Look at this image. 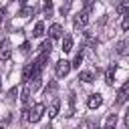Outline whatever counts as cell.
<instances>
[{"instance_id": "cell-1", "label": "cell", "mask_w": 129, "mask_h": 129, "mask_svg": "<svg viewBox=\"0 0 129 129\" xmlns=\"http://www.w3.org/2000/svg\"><path fill=\"white\" fill-rule=\"evenodd\" d=\"M48 54H50L48 50H42L34 62L26 64V67H24V73H22V79H24V81H30V79L34 81L36 77H40V73H42V69H44V62L48 60Z\"/></svg>"}, {"instance_id": "cell-2", "label": "cell", "mask_w": 129, "mask_h": 129, "mask_svg": "<svg viewBox=\"0 0 129 129\" xmlns=\"http://www.w3.org/2000/svg\"><path fill=\"white\" fill-rule=\"evenodd\" d=\"M44 115V105L42 103H36L32 109H28V115H26V119L30 121V123H36V121H40V117Z\"/></svg>"}, {"instance_id": "cell-3", "label": "cell", "mask_w": 129, "mask_h": 129, "mask_svg": "<svg viewBox=\"0 0 129 129\" xmlns=\"http://www.w3.org/2000/svg\"><path fill=\"white\" fill-rule=\"evenodd\" d=\"M87 22H89V12H87V10H83V12H77V14H75L73 24H75V28H77V30L85 28V26H87Z\"/></svg>"}, {"instance_id": "cell-4", "label": "cell", "mask_w": 129, "mask_h": 129, "mask_svg": "<svg viewBox=\"0 0 129 129\" xmlns=\"http://www.w3.org/2000/svg\"><path fill=\"white\" fill-rule=\"evenodd\" d=\"M71 69H73V64H71L69 60H58V62H56V67H54V71H56V77H67Z\"/></svg>"}, {"instance_id": "cell-5", "label": "cell", "mask_w": 129, "mask_h": 129, "mask_svg": "<svg viewBox=\"0 0 129 129\" xmlns=\"http://www.w3.org/2000/svg\"><path fill=\"white\" fill-rule=\"evenodd\" d=\"M10 54H12V44H10L8 38H4L2 44H0V60H8Z\"/></svg>"}, {"instance_id": "cell-6", "label": "cell", "mask_w": 129, "mask_h": 129, "mask_svg": "<svg viewBox=\"0 0 129 129\" xmlns=\"http://www.w3.org/2000/svg\"><path fill=\"white\" fill-rule=\"evenodd\" d=\"M127 99H129V81L123 83V87L119 89V93H117V105H123Z\"/></svg>"}, {"instance_id": "cell-7", "label": "cell", "mask_w": 129, "mask_h": 129, "mask_svg": "<svg viewBox=\"0 0 129 129\" xmlns=\"http://www.w3.org/2000/svg\"><path fill=\"white\" fill-rule=\"evenodd\" d=\"M103 105V97L99 95V93H93L89 99H87V107L89 109H97V107H101Z\"/></svg>"}, {"instance_id": "cell-8", "label": "cell", "mask_w": 129, "mask_h": 129, "mask_svg": "<svg viewBox=\"0 0 129 129\" xmlns=\"http://www.w3.org/2000/svg\"><path fill=\"white\" fill-rule=\"evenodd\" d=\"M48 32H50V38H60L62 36V26L60 24H50Z\"/></svg>"}, {"instance_id": "cell-9", "label": "cell", "mask_w": 129, "mask_h": 129, "mask_svg": "<svg viewBox=\"0 0 129 129\" xmlns=\"http://www.w3.org/2000/svg\"><path fill=\"white\" fill-rule=\"evenodd\" d=\"M115 71H117L115 64H111V67L107 69V73H105V83H107V85H113V81H115Z\"/></svg>"}, {"instance_id": "cell-10", "label": "cell", "mask_w": 129, "mask_h": 129, "mask_svg": "<svg viewBox=\"0 0 129 129\" xmlns=\"http://www.w3.org/2000/svg\"><path fill=\"white\" fill-rule=\"evenodd\" d=\"M58 109H60V99H54V101L50 103V107H48V117H50V119H52V117H56Z\"/></svg>"}, {"instance_id": "cell-11", "label": "cell", "mask_w": 129, "mask_h": 129, "mask_svg": "<svg viewBox=\"0 0 129 129\" xmlns=\"http://www.w3.org/2000/svg\"><path fill=\"white\" fill-rule=\"evenodd\" d=\"M73 50V36H64L62 38V52H71Z\"/></svg>"}, {"instance_id": "cell-12", "label": "cell", "mask_w": 129, "mask_h": 129, "mask_svg": "<svg viewBox=\"0 0 129 129\" xmlns=\"http://www.w3.org/2000/svg\"><path fill=\"white\" fill-rule=\"evenodd\" d=\"M79 81H83V83H93V73H91V71H81Z\"/></svg>"}, {"instance_id": "cell-13", "label": "cell", "mask_w": 129, "mask_h": 129, "mask_svg": "<svg viewBox=\"0 0 129 129\" xmlns=\"http://www.w3.org/2000/svg\"><path fill=\"white\" fill-rule=\"evenodd\" d=\"M28 97H30V83H26V85H24V89H22V95H20V101L26 105V103H28Z\"/></svg>"}, {"instance_id": "cell-14", "label": "cell", "mask_w": 129, "mask_h": 129, "mask_svg": "<svg viewBox=\"0 0 129 129\" xmlns=\"http://www.w3.org/2000/svg\"><path fill=\"white\" fill-rule=\"evenodd\" d=\"M42 34H44V24H42V22H36V24H34V32H32V36L38 38V36H42Z\"/></svg>"}, {"instance_id": "cell-15", "label": "cell", "mask_w": 129, "mask_h": 129, "mask_svg": "<svg viewBox=\"0 0 129 129\" xmlns=\"http://www.w3.org/2000/svg\"><path fill=\"white\" fill-rule=\"evenodd\" d=\"M117 12L119 14H127L129 12V0H121V4L117 6Z\"/></svg>"}, {"instance_id": "cell-16", "label": "cell", "mask_w": 129, "mask_h": 129, "mask_svg": "<svg viewBox=\"0 0 129 129\" xmlns=\"http://www.w3.org/2000/svg\"><path fill=\"white\" fill-rule=\"evenodd\" d=\"M81 62H83V48L77 52V56H75V60H73L71 64H73V67H81Z\"/></svg>"}, {"instance_id": "cell-17", "label": "cell", "mask_w": 129, "mask_h": 129, "mask_svg": "<svg viewBox=\"0 0 129 129\" xmlns=\"http://www.w3.org/2000/svg\"><path fill=\"white\" fill-rule=\"evenodd\" d=\"M71 4H73V0H67L62 6H60V14L64 16V14H69V10H71Z\"/></svg>"}, {"instance_id": "cell-18", "label": "cell", "mask_w": 129, "mask_h": 129, "mask_svg": "<svg viewBox=\"0 0 129 129\" xmlns=\"http://www.w3.org/2000/svg\"><path fill=\"white\" fill-rule=\"evenodd\" d=\"M32 12H34V8H28V6H24V8L20 10V14H18V16H22V18H26V16H30Z\"/></svg>"}, {"instance_id": "cell-19", "label": "cell", "mask_w": 129, "mask_h": 129, "mask_svg": "<svg viewBox=\"0 0 129 129\" xmlns=\"http://www.w3.org/2000/svg\"><path fill=\"white\" fill-rule=\"evenodd\" d=\"M117 123V115L113 113V115H109L107 117V121H105V127H111V125H115Z\"/></svg>"}, {"instance_id": "cell-20", "label": "cell", "mask_w": 129, "mask_h": 129, "mask_svg": "<svg viewBox=\"0 0 129 129\" xmlns=\"http://www.w3.org/2000/svg\"><path fill=\"white\" fill-rule=\"evenodd\" d=\"M50 12H52V0H46L44 2V14L50 16Z\"/></svg>"}, {"instance_id": "cell-21", "label": "cell", "mask_w": 129, "mask_h": 129, "mask_svg": "<svg viewBox=\"0 0 129 129\" xmlns=\"http://www.w3.org/2000/svg\"><path fill=\"white\" fill-rule=\"evenodd\" d=\"M121 28L123 30H129V12L123 14V22H121Z\"/></svg>"}, {"instance_id": "cell-22", "label": "cell", "mask_w": 129, "mask_h": 129, "mask_svg": "<svg viewBox=\"0 0 129 129\" xmlns=\"http://www.w3.org/2000/svg\"><path fill=\"white\" fill-rule=\"evenodd\" d=\"M50 48H52V42H50V40H44V42L40 44V50H48V52H50Z\"/></svg>"}, {"instance_id": "cell-23", "label": "cell", "mask_w": 129, "mask_h": 129, "mask_svg": "<svg viewBox=\"0 0 129 129\" xmlns=\"http://www.w3.org/2000/svg\"><path fill=\"white\" fill-rule=\"evenodd\" d=\"M83 6H85L87 12H91V8H93V0H83Z\"/></svg>"}, {"instance_id": "cell-24", "label": "cell", "mask_w": 129, "mask_h": 129, "mask_svg": "<svg viewBox=\"0 0 129 129\" xmlns=\"http://www.w3.org/2000/svg\"><path fill=\"white\" fill-rule=\"evenodd\" d=\"M20 50H22V52H24V54H26V52H28V50H30V44H28V42H24V44H22V46H20Z\"/></svg>"}, {"instance_id": "cell-25", "label": "cell", "mask_w": 129, "mask_h": 129, "mask_svg": "<svg viewBox=\"0 0 129 129\" xmlns=\"http://www.w3.org/2000/svg\"><path fill=\"white\" fill-rule=\"evenodd\" d=\"M4 16H6V8H2V10H0V26H2V20H4Z\"/></svg>"}, {"instance_id": "cell-26", "label": "cell", "mask_w": 129, "mask_h": 129, "mask_svg": "<svg viewBox=\"0 0 129 129\" xmlns=\"http://www.w3.org/2000/svg\"><path fill=\"white\" fill-rule=\"evenodd\" d=\"M125 125H129V107H127V111H125Z\"/></svg>"}, {"instance_id": "cell-27", "label": "cell", "mask_w": 129, "mask_h": 129, "mask_svg": "<svg viewBox=\"0 0 129 129\" xmlns=\"http://www.w3.org/2000/svg\"><path fill=\"white\" fill-rule=\"evenodd\" d=\"M125 46H127V52H129V40H127V42H125Z\"/></svg>"}, {"instance_id": "cell-28", "label": "cell", "mask_w": 129, "mask_h": 129, "mask_svg": "<svg viewBox=\"0 0 129 129\" xmlns=\"http://www.w3.org/2000/svg\"><path fill=\"white\" fill-rule=\"evenodd\" d=\"M20 4H22V6H24V4H26V0H20Z\"/></svg>"}, {"instance_id": "cell-29", "label": "cell", "mask_w": 129, "mask_h": 129, "mask_svg": "<svg viewBox=\"0 0 129 129\" xmlns=\"http://www.w3.org/2000/svg\"><path fill=\"white\" fill-rule=\"evenodd\" d=\"M0 89H2V83H0Z\"/></svg>"}]
</instances>
